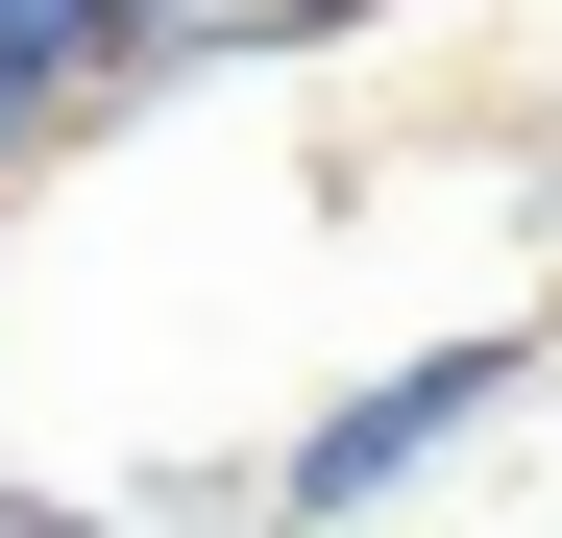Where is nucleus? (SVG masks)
Instances as JSON below:
<instances>
[{
  "instance_id": "nucleus-2",
  "label": "nucleus",
  "mask_w": 562,
  "mask_h": 538,
  "mask_svg": "<svg viewBox=\"0 0 562 538\" xmlns=\"http://www.w3.org/2000/svg\"><path fill=\"white\" fill-rule=\"evenodd\" d=\"M0 221H25V197H0Z\"/></svg>"
},
{
  "instance_id": "nucleus-1",
  "label": "nucleus",
  "mask_w": 562,
  "mask_h": 538,
  "mask_svg": "<svg viewBox=\"0 0 562 538\" xmlns=\"http://www.w3.org/2000/svg\"><path fill=\"white\" fill-rule=\"evenodd\" d=\"M490 416H538V318H464V343H416V368L318 392L294 440H269V514H416Z\"/></svg>"
}]
</instances>
